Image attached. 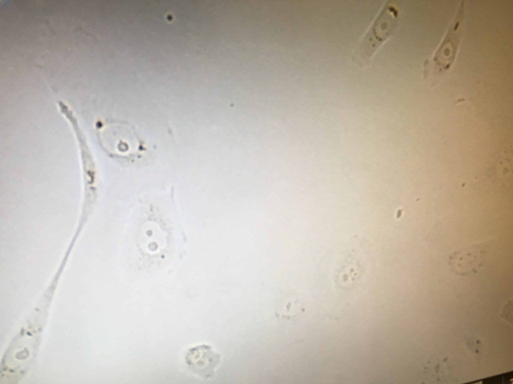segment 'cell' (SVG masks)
I'll return each instance as SVG.
<instances>
[{
  "instance_id": "obj_1",
  "label": "cell",
  "mask_w": 513,
  "mask_h": 384,
  "mask_svg": "<svg viewBox=\"0 0 513 384\" xmlns=\"http://www.w3.org/2000/svg\"><path fill=\"white\" fill-rule=\"evenodd\" d=\"M398 20V11L393 5H383L371 25L359 42L355 60L363 66L393 32Z\"/></svg>"
},
{
  "instance_id": "obj_2",
  "label": "cell",
  "mask_w": 513,
  "mask_h": 384,
  "mask_svg": "<svg viewBox=\"0 0 513 384\" xmlns=\"http://www.w3.org/2000/svg\"><path fill=\"white\" fill-rule=\"evenodd\" d=\"M463 6H460L455 19L432 59L434 74L436 72L441 74L447 70L454 59L459 42L460 24L462 23L463 16Z\"/></svg>"
},
{
  "instance_id": "obj_3",
  "label": "cell",
  "mask_w": 513,
  "mask_h": 384,
  "mask_svg": "<svg viewBox=\"0 0 513 384\" xmlns=\"http://www.w3.org/2000/svg\"><path fill=\"white\" fill-rule=\"evenodd\" d=\"M220 360L219 354L206 344L189 348L184 356L185 363L188 368L202 378H209L213 374Z\"/></svg>"
},
{
  "instance_id": "obj_4",
  "label": "cell",
  "mask_w": 513,
  "mask_h": 384,
  "mask_svg": "<svg viewBox=\"0 0 513 384\" xmlns=\"http://www.w3.org/2000/svg\"><path fill=\"white\" fill-rule=\"evenodd\" d=\"M487 246L486 242L464 247L448 256V264L452 270L460 275L475 272L483 264Z\"/></svg>"
}]
</instances>
